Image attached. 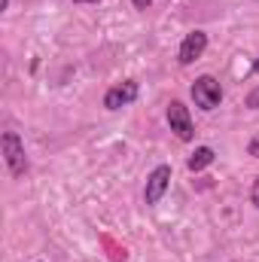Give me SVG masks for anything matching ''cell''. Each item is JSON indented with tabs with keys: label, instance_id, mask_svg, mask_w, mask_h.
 <instances>
[{
	"label": "cell",
	"instance_id": "1",
	"mask_svg": "<svg viewBox=\"0 0 259 262\" xmlns=\"http://www.w3.org/2000/svg\"><path fill=\"white\" fill-rule=\"evenodd\" d=\"M0 149H3V162H6V168H9V174H12V177H25V171H28V152H25L21 137H18L15 131H3Z\"/></svg>",
	"mask_w": 259,
	"mask_h": 262
},
{
	"label": "cell",
	"instance_id": "2",
	"mask_svg": "<svg viewBox=\"0 0 259 262\" xmlns=\"http://www.w3.org/2000/svg\"><path fill=\"white\" fill-rule=\"evenodd\" d=\"M192 101L195 107H201L204 113H210V110H217L220 107V101H223V89H220V79H213L210 73H204V76H198L192 82Z\"/></svg>",
	"mask_w": 259,
	"mask_h": 262
},
{
	"label": "cell",
	"instance_id": "3",
	"mask_svg": "<svg viewBox=\"0 0 259 262\" xmlns=\"http://www.w3.org/2000/svg\"><path fill=\"white\" fill-rule=\"evenodd\" d=\"M168 125H171V131H174L180 140H186V143L195 137L192 116H189V107H186L183 101H171V104H168Z\"/></svg>",
	"mask_w": 259,
	"mask_h": 262
},
{
	"label": "cell",
	"instance_id": "4",
	"mask_svg": "<svg viewBox=\"0 0 259 262\" xmlns=\"http://www.w3.org/2000/svg\"><path fill=\"white\" fill-rule=\"evenodd\" d=\"M168 186H171V165H159V168H153L149 171V177H146V189H143V201L153 207V204H159L165 192H168Z\"/></svg>",
	"mask_w": 259,
	"mask_h": 262
},
{
	"label": "cell",
	"instance_id": "5",
	"mask_svg": "<svg viewBox=\"0 0 259 262\" xmlns=\"http://www.w3.org/2000/svg\"><path fill=\"white\" fill-rule=\"evenodd\" d=\"M137 95H140V85H137L134 79H125V82L107 89V95H104V107H107V110H122V107H128V104L137 101Z\"/></svg>",
	"mask_w": 259,
	"mask_h": 262
},
{
	"label": "cell",
	"instance_id": "6",
	"mask_svg": "<svg viewBox=\"0 0 259 262\" xmlns=\"http://www.w3.org/2000/svg\"><path fill=\"white\" fill-rule=\"evenodd\" d=\"M204 49H207V34H204V31H189V34L183 37V43H180V64L198 61V58L204 55Z\"/></svg>",
	"mask_w": 259,
	"mask_h": 262
},
{
	"label": "cell",
	"instance_id": "7",
	"mask_svg": "<svg viewBox=\"0 0 259 262\" xmlns=\"http://www.w3.org/2000/svg\"><path fill=\"white\" fill-rule=\"evenodd\" d=\"M213 159H217V152H213L210 146H195V152L186 159V168H189L192 174H198V171H204L207 165H213Z\"/></svg>",
	"mask_w": 259,
	"mask_h": 262
},
{
	"label": "cell",
	"instance_id": "8",
	"mask_svg": "<svg viewBox=\"0 0 259 262\" xmlns=\"http://www.w3.org/2000/svg\"><path fill=\"white\" fill-rule=\"evenodd\" d=\"M244 104H247L250 110H259V85L250 92V95H247V98H244Z\"/></svg>",
	"mask_w": 259,
	"mask_h": 262
},
{
	"label": "cell",
	"instance_id": "9",
	"mask_svg": "<svg viewBox=\"0 0 259 262\" xmlns=\"http://www.w3.org/2000/svg\"><path fill=\"white\" fill-rule=\"evenodd\" d=\"M247 156L259 159V134H256V137H250V143H247Z\"/></svg>",
	"mask_w": 259,
	"mask_h": 262
},
{
	"label": "cell",
	"instance_id": "10",
	"mask_svg": "<svg viewBox=\"0 0 259 262\" xmlns=\"http://www.w3.org/2000/svg\"><path fill=\"white\" fill-rule=\"evenodd\" d=\"M250 201H253V207L259 210V177L253 180V189H250Z\"/></svg>",
	"mask_w": 259,
	"mask_h": 262
},
{
	"label": "cell",
	"instance_id": "11",
	"mask_svg": "<svg viewBox=\"0 0 259 262\" xmlns=\"http://www.w3.org/2000/svg\"><path fill=\"white\" fill-rule=\"evenodd\" d=\"M134 3V9H149L153 6V0H131Z\"/></svg>",
	"mask_w": 259,
	"mask_h": 262
},
{
	"label": "cell",
	"instance_id": "12",
	"mask_svg": "<svg viewBox=\"0 0 259 262\" xmlns=\"http://www.w3.org/2000/svg\"><path fill=\"white\" fill-rule=\"evenodd\" d=\"M73 3H101V0H73Z\"/></svg>",
	"mask_w": 259,
	"mask_h": 262
},
{
	"label": "cell",
	"instance_id": "13",
	"mask_svg": "<svg viewBox=\"0 0 259 262\" xmlns=\"http://www.w3.org/2000/svg\"><path fill=\"white\" fill-rule=\"evenodd\" d=\"M250 70H253V73H259V61H253V67H250Z\"/></svg>",
	"mask_w": 259,
	"mask_h": 262
},
{
	"label": "cell",
	"instance_id": "14",
	"mask_svg": "<svg viewBox=\"0 0 259 262\" xmlns=\"http://www.w3.org/2000/svg\"><path fill=\"white\" fill-rule=\"evenodd\" d=\"M3 9H9V0H3Z\"/></svg>",
	"mask_w": 259,
	"mask_h": 262
}]
</instances>
